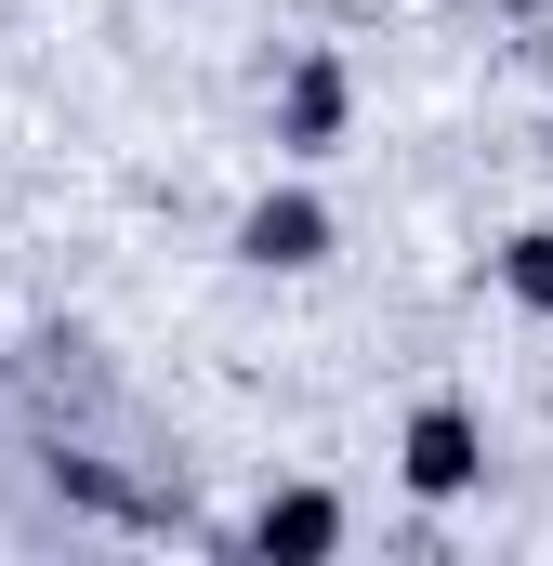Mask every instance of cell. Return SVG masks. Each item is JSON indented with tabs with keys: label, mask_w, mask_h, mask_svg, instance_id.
I'll return each mask as SVG.
<instances>
[{
	"label": "cell",
	"mask_w": 553,
	"mask_h": 566,
	"mask_svg": "<svg viewBox=\"0 0 553 566\" xmlns=\"http://www.w3.org/2000/svg\"><path fill=\"white\" fill-rule=\"evenodd\" d=\"M396 488H409V501H474V488H488V422H474L461 396H421L409 434H396Z\"/></svg>",
	"instance_id": "1"
},
{
	"label": "cell",
	"mask_w": 553,
	"mask_h": 566,
	"mask_svg": "<svg viewBox=\"0 0 553 566\" xmlns=\"http://www.w3.org/2000/svg\"><path fill=\"white\" fill-rule=\"evenodd\" d=\"M238 264H251V277H316V264H330V198H316V185H264V198L238 211Z\"/></svg>",
	"instance_id": "2"
},
{
	"label": "cell",
	"mask_w": 553,
	"mask_h": 566,
	"mask_svg": "<svg viewBox=\"0 0 553 566\" xmlns=\"http://www.w3.org/2000/svg\"><path fill=\"white\" fill-rule=\"evenodd\" d=\"M343 119H356L343 53H290V80H276V145H290V158H316V145H343Z\"/></svg>",
	"instance_id": "3"
},
{
	"label": "cell",
	"mask_w": 553,
	"mask_h": 566,
	"mask_svg": "<svg viewBox=\"0 0 553 566\" xmlns=\"http://www.w3.org/2000/svg\"><path fill=\"white\" fill-rule=\"evenodd\" d=\"M238 541H251L264 566H316V554H343V501H330V488H276Z\"/></svg>",
	"instance_id": "4"
},
{
	"label": "cell",
	"mask_w": 553,
	"mask_h": 566,
	"mask_svg": "<svg viewBox=\"0 0 553 566\" xmlns=\"http://www.w3.org/2000/svg\"><path fill=\"white\" fill-rule=\"evenodd\" d=\"M501 290H514L528 316H553V224H514V238H501Z\"/></svg>",
	"instance_id": "5"
}]
</instances>
